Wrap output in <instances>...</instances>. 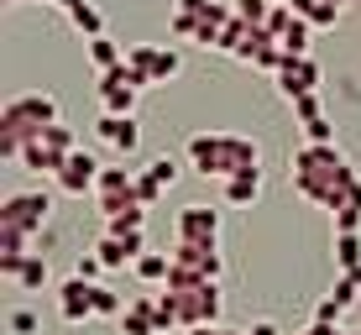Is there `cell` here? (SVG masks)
Wrapping results in <instances>:
<instances>
[{
	"instance_id": "1",
	"label": "cell",
	"mask_w": 361,
	"mask_h": 335,
	"mask_svg": "<svg viewBox=\"0 0 361 335\" xmlns=\"http://www.w3.org/2000/svg\"><path fill=\"white\" fill-rule=\"evenodd\" d=\"M288 183L304 194L309 205H325L330 215H335V209L351 200V189H356L361 178H356V168L345 163V152L335 142H304L288 157Z\"/></svg>"
},
{
	"instance_id": "2",
	"label": "cell",
	"mask_w": 361,
	"mask_h": 335,
	"mask_svg": "<svg viewBox=\"0 0 361 335\" xmlns=\"http://www.w3.org/2000/svg\"><path fill=\"white\" fill-rule=\"evenodd\" d=\"M183 152H189L194 173H204V178H235V173L262 168V147L235 131H194L183 142Z\"/></svg>"
},
{
	"instance_id": "3",
	"label": "cell",
	"mask_w": 361,
	"mask_h": 335,
	"mask_svg": "<svg viewBox=\"0 0 361 335\" xmlns=\"http://www.w3.org/2000/svg\"><path fill=\"white\" fill-rule=\"evenodd\" d=\"M157 309L168 315L173 330H199V325H220V309H226V293L220 283H199V288H163L152 293Z\"/></svg>"
},
{
	"instance_id": "4",
	"label": "cell",
	"mask_w": 361,
	"mask_h": 335,
	"mask_svg": "<svg viewBox=\"0 0 361 335\" xmlns=\"http://www.w3.org/2000/svg\"><path fill=\"white\" fill-rule=\"evenodd\" d=\"M58 121V100L47 90H32V95H11L6 105H0V136H16V142H27L37 136L42 126H53Z\"/></svg>"
},
{
	"instance_id": "5",
	"label": "cell",
	"mask_w": 361,
	"mask_h": 335,
	"mask_svg": "<svg viewBox=\"0 0 361 335\" xmlns=\"http://www.w3.org/2000/svg\"><path fill=\"white\" fill-rule=\"evenodd\" d=\"M68 152H79V136H73V126H63V121H53V126H42L37 136H27V147H21V168L32 173H53L68 163Z\"/></svg>"
},
{
	"instance_id": "6",
	"label": "cell",
	"mask_w": 361,
	"mask_h": 335,
	"mask_svg": "<svg viewBox=\"0 0 361 335\" xmlns=\"http://www.w3.org/2000/svg\"><path fill=\"white\" fill-rule=\"evenodd\" d=\"M126 68L136 73L142 90H152V84H168L183 73V53L163 47V42H126Z\"/></svg>"
},
{
	"instance_id": "7",
	"label": "cell",
	"mask_w": 361,
	"mask_h": 335,
	"mask_svg": "<svg viewBox=\"0 0 361 335\" xmlns=\"http://www.w3.org/2000/svg\"><path fill=\"white\" fill-rule=\"evenodd\" d=\"M47 215H53V194L47 189H21V194H6V200H0V226H11V231L42 236Z\"/></svg>"
},
{
	"instance_id": "8",
	"label": "cell",
	"mask_w": 361,
	"mask_h": 335,
	"mask_svg": "<svg viewBox=\"0 0 361 335\" xmlns=\"http://www.w3.org/2000/svg\"><path fill=\"white\" fill-rule=\"evenodd\" d=\"M319 79H325V73H319V63H314L309 53H288V58H283V68L272 73V84H278V95H283L288 105L298 100V95H314Z\"/></svg>"
},
{
	"instance_id": "9",
	"label": "cell",
	"mask_w": 361,
	"mask_h": 335,
	"mask_svg": "<svg viewBox=\"0 0 361 335\" xmlns=\"http://www.w3.org/2000/svg\"><path fill=\"white\" fill-rule=\"evenodd\" d=\"M136 95H142V84H136V73L126 63L110 68V73H99V105H105V116H131Z\"/></svg>"
},
{
	"instance_id": "10",
	"label": "cell",
	"mask_w": 361,
	"mask_h": 335,
	"mask_svg": "<svg viewBox=\"0 0 361 335\" xmlns=\"http://www.w3.org/2000/svg\"><path fill=\"white\" fill-rule=\"evenodd\" d=\"M173 241H220V209L183 205L178 220H173Z\"/></svg>"
},
{
	"instance_id": "11",
	"label": "cell",
	"mask_w": 361,
	"mask_h": 335,
	"mask_svg": "<svg viewBox=\"0 0 361 335\" xmlns=\"http://www.w3.org/2000/svg\"><path fill=\"white\" fill-rule=\"evenodd\" d=\"M58 319L63 325H84V319H94V283H84L79 272L58 288Z\"/></svg>"
},
{
	"instance_id": "12",
	"label": "cell",
	"mask_w": 361,
	"mask_h": 335,
	"mask_svg": "<svg viewBox=\"0 0 361 335\" xmlns=\"http://www.w3.org/2000/svg\"><path fill=\"white\" fill-rule=\"evenodd\" d=\"M173 262H178V267H194V272H204V278H215V283H220V272H226L220 241H173Z\"/></svg>"
},
{
	"instance_id": "13",
	"label": "cell",
	"mask_w": 361,
	"mask_h": 335,
	"mask_svg": "<svg viewBox=\"0 0 361 335\" xmlns=\"http://www.w3.org/2000/svg\"><path fill=\"white\" fill-rule=\"evenodd\" d=\"M121 335H168V315L157 309V299H126V315L116 319Z\"/></svg>"
},
{
	"instance_id": "14",
	"label": "cell",
	"mask_w": 361,
	"mask_h": 335,
	"mask_svg": "<svg viewBox=\"0 0 361 335\" xmlns=\"http://www.w3.org/2000/svg\"><path fill=\"white\" fill-rule=\"evenodd\" d=\"M99 168H105V163L79 147V152H68V163L58 168V189H63V194H90L99 183Z\"/></svg>"
},
{
	"instance_id": "15",
	"label": "cell",
	"mask_w": 361,
	"mask_h": 335,
	"mask_svg": "<svg viewBox=\"0 0 361 335\" xmlns=\"http://www.w3.org/2000/svg\"><path fill=\"white\" fill-rule=\"evenodd\" d=\"M99 142L116 147L121 157H131L142 147V126H136V116H99Z\"/></svg>"
},
{
	"instance_id": "16",
	"label": "cell",
	"mask_w": 361,
	"mask_h": 335,
	"mask_svg": "<svg viewBox=\"0 0 361 335\" xmlns=\"http://www.w3.org/2000/svg\"><path fill=\"white\" fill-rule=\"evenodd\" d=\"M257 194H262V168L226 178V205H257Z\"/></svg>"
},
{
	"instance_id": "17",
	"label": "cell",
	"mask_w": 361,
	"mask_h": 335,
	"mask_svg": "<svg viewBox=\"0 0 361 335\" xmlns=\"http://www.w3.org/2000/svg\"><path fill=\"white\" fill-rule=\"evenodd\" d=\"M131 272L142 283H168V272H173V252H142L131 262Z\"/></svg>"
},
{
	"instance_id": "18",
	"label": "cell",
	"mask_w": 361,
	"mask_h": 335,
	"mask_svg": "<svg viewBox=\"0 0 361 335\" xmlns=\"http://www.w3.org/2000/svg\"><path fill=\"white\" fill-rule=\"evenodd\" d=\"M90 63H94L99 73H110V68L126 63V47H121L116 37H90Z\"/></svg>"
},
{
	"instance_id": "19",
	"label": "cell",
	"mask_w": 361,
	"mask_h": 335,
	"mask_svg": "<svg viewBox=\"0 0 361 335\" xmlns=\"http://www.w3.org/2000/svg\"><path fill=\"white\" fill-rule=\"evenodd\" d=\"M68 21L84 32V42H90V37H105V16H99V6H94V0H79V6L68 11Z\"/></svg>"
},
{
	"instance_id": "20",
	"label": "cell",
	"mask_w": 361,
	"mask_h": 335,
	"mask_svg": "<svg viewBox=\"0 0 361 335\" xmlns=\"http://www.w3.org/2000/svg\"><path fill=\"white\" fill-rule=\"evenodd\" d=\"M335 267L341 272L361 267V231H335Z\"/></svg>"
},
{
	"instance_id": "21",
	"label": "cell",
	"mask_w": 361,
	"mask_h": 335,
	"mask_svg": "<svg viewBox=\"0 0 361 335\" xmlns=\"http://www.w3.org/2000/svg\"><path fill=\"white\" fill-rule=\"evenodd\" d=\"M16 288H27V293H42V288H47V257H42V252H32L27 262H21Z\"/></svg>"
},
{
	"instance_id": "22",
	"label": "cell",
	"mask_w": 361,
	"mask_h": 335,
	"mask_svg": "<svg viewBox=\"0 0 361 335\" xmlns=\"http://www.w3.org/2000/svg\"><path fill=\"white\" fill-rule=\"evenodd\" d=\"M142 226H147V205L136 200L131 209H121V215L105 220V236H126V231H142Z\"/></svg>"
},
{
	"instance_id": "23",
	"label": "cell",
	"mask_w": 361,
	"mask_h": 335,
	"mask_svg": "<svg viewBox=\"0 0 361 335\" xmlns=\"http://www.w3.org/2000/svg\"><path fill=\"white\" fill-rule=\"evenodd\" d=\"M94 257H99V262H105V267H126V262H136V257H131V246L121 241V236H99Z\"/></svg>"
},
{
	"instance_id": "24",
	"label": "cell",
	"mask_w": 361,
	"mask_h": 335,
	"mask_svg": "<svg viewBox=\"0 0 361 335\" xmlns=\"http://www.w3.org/2000/svg\"><path fill=\"white\" fill-rule=\"evenodd\" d=\"M121 315H126V299L110 293L105 283H94V319H121Z\"/></svg>"
},
{
	"instance_id": "25",
	"label": "cell",
	"mask_w": 361,
	"mask_h": 335,
	"mask_svg": "<svg viewBox=\"0 0 361 335\" xmlns=\"http://www.w3.org/2000/svg\"><path fill=\"white\" fill-rule=\"evenodd\" d=\"M335 231H361V183H356V189H351V200H345L341 209H335Z\"/></svg>"
},
{
	"instance_id": "26",
	"label": "cell",
	"mask_w": 361,
	"mask_h": 335,
	"mask_svg": "<svg viewBox=\"0 0 361 335\" xmlns=\"http://www.w3.org/2000/svg\"><path fill=\"white\" fill-rule=\"evenodd\" d=\"M235 16H241L246 27H267V16H272V0H235Z\"/></svg>"
},
{
	"instance_id": "27",
	"label": "cell",
	"mask_w": 361,
	"mask_h": 335,
	"mask_svg": "<svg viewBox=\"0 0 361 335\" xmlns=\"http://www.w3.org/2000/svg\"><path fill=\"white\" fill-rule=\"evenodd\" d=\"M309 32H314V27H309L304 16H293V27L283 32V53H309Z\"/></svg>"
},
{
	"instance_id": "28",
	"label": "cell",
	"mask_w": 361,
	"mask_h": 335,
	"mask_svg": "<svg viewBox=\"0 0 361 335\" xmlns=\"http://www.w3.org/2000/svg\"><path fill=\"white\" fill-rule=\"evenodd\" d=\"M6 325H11V335H37V330H42V319H37V309L21 304V309H11V315H6Z\"/></svg>"
},
{
	"instance_id": "29",
	"label": "cell",
	"mask_w": 361,
	"mask_h": 335,
	"mask_svg": "<svg viewBox=\"0 0 361 335\" xmlns=\"http://www.w3.org/2000/svg\"><path fill=\"white\" fill-rule=\"evenodd\" d=\"M309 27L314 32H325V27H335V21H341V6H330V0H314V11H309Z\"/></svg>"
},
{
	"instance_id": "30",
	"label": "cell",
	"mask_w": 361,
	"mask_h": 335,
	"mask_svg": "<svg viewBox=\"0 0 361 335\" xmlns=\"http://www.w3.org/2000/svg\"><path fill=\"white\" fill-rule=\"evenodd\" d=\"M293 116H298V126L325 116V100H319V90H314V95H298V100H293Z\"/></svg>"
},
{
	"instance_id": "31",
	"label": "cell",
	"mask_w": 361,
	"mask_h": 335,
	"mask_svg": "<svg viewBox=\"0 0 361 335\" xmlns=\"http://www.w3.org/2000/svg\"><path fill=\"white\" fill-rule=\"evenodd\" d=\"M330 299L341 304V309H351L356 299H361V288H356V278L351 272H341V278H335V288H330Z\"/></svg>"
},
{
	"instance_id": "32",
	"label": "cell",
	"mask_w": 361,
	"mask_h": 335,
	"mask_svg": "<svg viewBox=\"0 0 361 335\" xmlns=\"http://www.w3.org/2000/svg\"><path fill=\"white\" fill-rule=\"evenodd\" d=\"M136 200H142L147 209H152L157 200H163V183H157V178H152V173H147V168L136 173Z\"/></svg>"
},
{
	"instance_id": "33",
	"label": "cell",
	"mask_w": 361,
	"mask_h": 335,
	"mask_svg": "<svg viewBox=\"0 0 361 335\" xmlns=\"http://www.w3.org/2000/svg\"><path fill=\"white\" fill-rule=\"evenodd\" d=\"M168 27H173V37H189V42H194V37H199V16H189V11H173Z\"/></svg>"
},
{
	"instance_id": "34",
	"label": "cell",
	"mask_w": 361,
	"mask_h": 335,
	"mask_svg": "<svg viewBox=\"0 0 361 335\" xmlns=\"http://www.w3.org/2000/svg\"><path fill=\"white\" fill-rule=\"evenodd\" d=\"M147 173H152V178H157V183L168 189V183L178 178V163H173V157H152V163H147Z\"/></svg>"
},
{
	"instance_id": "35",
	"label": "cell",
	"mask_w": 361,
	"mask_h": 335,
	"mask_svg": "<svg viewBox=\"0 0 361 335\" xmlns=\"http://www.w3.org/2000/svg\"><path fill=\"white\" fill-rule=\"evenodd\" d=\"M73 272H79V278H84V283H99V272H105V262H99V257H94V252H84V257H79V262H73Z\"/></svg>"
},
{
	"instance_id": "36",
	"label": "cell",
	"mask_w": 361,
	"mask_h": 335,
	"mask_svg": "<svg viewBox=\"0 0 361 335\" xmlns=\"http://www.w3.org/2000/svg\"><path fill=\"white\" fill-rule=\"evenodd\" d=\"M304 142H335V126H330L325 116H319V121H304Z\"/></svg>"
},
{
	"instance_id": "37",
	"label": "cell",
	"mask_w": 361,
	"mask_h": 335,
	"mask_svg": "<svg viewBox=\"0 0 361 335\" xmlns=\"http://www.w3.org/2000/svg\"><path fill=\"white\" fill-rule=\"evenodd\" d=\"M341 315H345V309H341V304H335V299H330V293H325V299H319V304H314V319H319V325H341Z\"/></svg>"
},
{
	"instance_id": "38",
	"label": "cell",
	"mask_w": 361,
	"mask_h": 335,
	"mask_svg": "<svg viewBox=\"0 0 361 335\" xmlns=\"http://www.w3.org/2000/svg\"><path fill=\"white\" fill-rule=\"evenodd\" d=\"M246 335H283V325H278V319H257Z\"/></svg>"
},
{
	"instance_id": "39",
	"label": "cell",
	"mask_w": 361,
	"mask_h": 335,
	"mask_svg": "<svg viewBox=\"0 0 361 335\" xmlns=\"http://www.w3.org/2000/svg\"><path fill=\"white\" fill-rule=\"evenodd\" d=\"M183 335H246V330H226V325H199V330H183Z\"/></svg>"
},
{
	"instance_id": "40",
	"label": "cell",
	"mask_w": 361,
	"mask_h": 335,
	"mask_svg": "<svg viewBox=\"0 0 361 335\" xmlns=\"http://www.w3.org/2000/svg\"><path fill=\"white\" fill-rule=\"evenodd\" d=\"M298 335H341V325H319V319H314V325H304Z\"/></svg>"
},
{
	"instance_id": "41",
	"label": "cell",
	"mask_w": 361,
	"mask_h": 335,
	"mask_svg": "<svg viewBox=\"0 0 361 335\" xmlns=\"http://www.w3.org/2000/svg\"><path fill=\"white\" fill-rule=\"evenodd\" d=\"M173 11H189V16H199V11H209V0H178Z\"/></svg>"
},
{
	"instance_id": "42",
	"label": "cell",
	"mask_w": 361,
	"mask_h": 335,
	"mask_svg": "<svg viewBox=\"0 0 361 335\" xmlns=\"http://www.w3.org/2000/svg\"><path fill=\"white\" fill-rule=\"evenodd\" d=\"M283 6H293L298 16H309V11H314V0H283Z\"/></svg>"
},
{
	"instance_id": "43",
	"label": "cell",
	"mask_w": 361,
	"mask_h": 335,
	"mask_svg": "<svg viewBox=\"0 0 361 335\" xmlns=\"http://www.w3.org/2000/svg\"><path fill=\"white\" fill-rule=\"evenodd\" d=\"M351 278H356V288H361V267H351Z\"/></svg>"
},
{
	"instance_id": "44",
	"label": "cell",
	"mask_w": 361,
	"mask_h": 335,
	"mask_svg": "<svg viewBox=\"0 0 361 335\" xmlns=\"http://www.w3.org/2000/svg\"><path fill=\"white\" fill-rule=\"evenodd\" d=\"M6 6H27V0H6Z\"/></svg>"
},
{
	"instance_id": "45",
	"label": "cell",
	"mask_w": 361,
	"mask_h": 335,
	"mask_svg": "<svg viewBox=\"0 0 361 335\" xmlns=\"http://www.w3.org/2000/svg\"><path fill=\"white\" fill-rule=\"evenodd\" d=\"M341 335H361V330H341Z\"/></svg>"
},
{
	"instance_id": "46",
	"label": "cell",
	"mask_w": 361,
	"mask_h": 335,
	"mask_svg": "<svg viewBox=\"0 0 361 335\" xmlns=\"http://www.w3.org/2000/svg\"><path fill=\"white\" fill-rule=\"evenodd\" d=\"M37 6H53V0H37Z\"/></svg>"
},
{
	"instance_id": "47",
	"label": "cell",
	"mask_w": 361,
	"mask_h": 335,
	"mask_svg": "<svg viewBox=\"0 0 361 335\" xmlns=\"http://www.w3.org/2000/svg\"><path fill=\"white\" fill-rule=\"evenodd\" d=\"M330 6H345V0H330Z\"/></svg>"
},
{
	"instance_id": "48",
	"label": "cell",
	"mask_w": 361,
	"mask_h": 335,
	"mask_svg": "<svg viewBox=\"0 0 361 335\" xmlns=\"http://www.w3.org/2000/svg\"><path fill=\"white\" fill-rule=\"evenodd\" d=\"M272 6H283V0H272Z\"/></svg>"
}]
</instances>
